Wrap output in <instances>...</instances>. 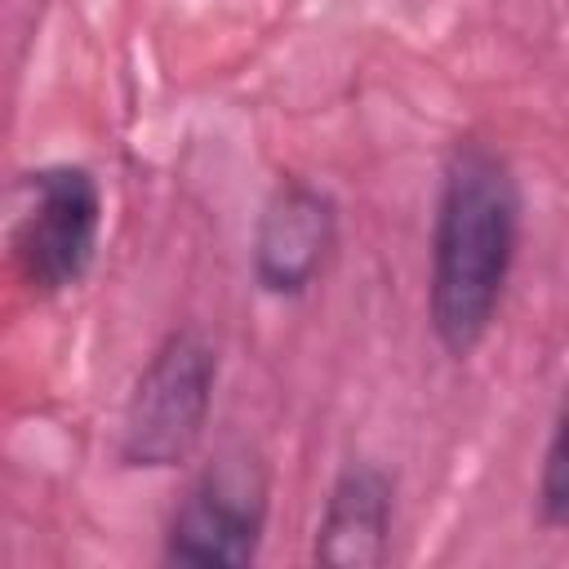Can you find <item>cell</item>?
<instances>
[{"instance_id":"cell-1","label":"cell","mask_w":569,"mask_h":569,"mask_svg":"<svg viewBox=\"0 0 569 569\" xmlns=\"http://www.w3.org/2000/svg\"><path fill=\"white\" fill-rule=\"evenodd\" d=\"M520 240L525 191L511 160L480 138H458L440 164L427 240V325L445 356L467 360L493 333Z\"/></svg>"},{"instance_id":"cell-2","label":"cell","mask_w":569,"mask_h":569,"mask_svg":"<svg viewBox=\"0 0 569 569\" xmlns=\"http://www.w3.org/2000/svg\"><path fill=\"white\" fill-rule=\"evenodd\" d=\"M218 378H222L218 342L196 325L169 329L151 347L147 365L138 369L124 396L116 427V462L124 471L182 467L209 431Z\"/></svg>"},{"instance_id":"cell-3","label":"cell","mask_w":569,"mask_h":569,"mask_svg":"<svg viewBox=\"0 0 569 569\" xmlns=\"http://www.w3.org/2000/svg\"><path fill=\"white\" fill-rule=\"evenodd\" d=\"M271 520V467L258 449H218L169 511L160 560L178 569H244Z\"/></svg>"},{"instance_id":"cell-4","label":"cell","mask_w":569,"mask_h":569,"mask_svg":"<svg viewBox=\"0 0 569 569\" xmlns=\"http://www.w3.org/2000/svg\"><path fill=\"white\" fill-rule=\"evenodd\" d=\"M18 191H22V204L9 227L13 271L27 284V293L58 298L93 271L102 222H107L102 182L84 164L53 160V164L27 169Z\"/></svg>"},{"instance_id":"cell-5","label":"cell","mask_w":569,"mask_h":569,"mask_svg":"<svg viewBox=\"0 0 569 569\" xmlns=\"http://www.w3.org/2000/svg\"><path fill=\"white\" fill-rule=\"evenodd\" d=\"M338 231H342L338 200L320 182L298 173L276 178L249 236V276L258 293L276 302L307 298L325 280L338 253Z\"/></svg>"},{"instance_id":"cell-6","label":"cell","mask_w":569,"mask_h":569,"mask_svg":"<svg viewBox=\"0 0 569 569\" xmlns=\"http://www.w3.org/2000/svg\"><path fill=\"white\" fill-rule=\"evenodd\" d=\"M396 533V476L369 458H351L320 507L311 560L329 569H378L391 560Z\"/></svg>"},{"instance_id":"cell-7","label":"cell","mask_w":569,"mask_h":569,"mask_svg":"<svg viewBox=\"0 0 569 569\" xmlns=\"http://www.w3.org/2000/svg\"><path fill=\"white\" fill-rule=\"evenodd\" d=\"M533 507H538V525L547 533H560L569 525V449H565V413L551 418L547 445H542V462H538V480H533Z\"/></svg>"}]
</instances>
